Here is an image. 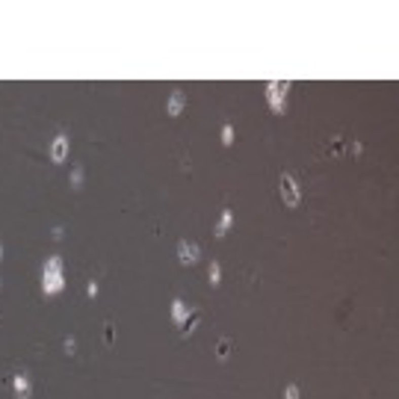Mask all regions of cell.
Listing matches in <instances>:
<instances>
[{
	"label": "cell",
	"instance_id": "obj_6",
	"mask_svg": "<svg viewBox=\"0 0 399 399\" xmlns=\"http://www.w3.org/2000/svg\"><path fill=\"white\" fill-rule=\"evenodd\" d=\"M184 104H187V95H184V92H172V98L166 101V113H169V116H180Z\"/></svg>",
	"mask_w": 399,
	"mask_h": 399
},
{
	"label": "cell",
	"instance_id": "obj_9",
	"mask_svg": "<svg viewBox=\"0 0 399 399\" xmlns=\"http://www.w3.org/2000/svg\"><path fill=\"white\" fill-rule=\"evenodd\" d=\"M231 222H234V213H231V210H222L219 225H216V231H213V234H216V237H225V231L231 228Z\"/></svg>",
	"mask_w": 399,
	"mask_h": 399
},
{
	"label": "cell",
	"instance_id": "obj_14",
	"mask_svg": "<svg viewBox=\"0 0 399 399\" xmlns=\"http://www.w3.org/2000/svg\"><path fill=\"white\" fill-rule=\"evenodd\" d=\"M83 184V166H74V172H71V187H80Z\"/></svg>",
	"mask_w": 399,
	"mask_h": 399
},
{
	"label": "cell",
	"instance_id": "obj_17",
	"mask_svg": "<svg viewBox=\"0 0 399 399\" xmlns=\"http://www.w3.org/2000/svg\"><path fill=\"white\" fill-rule=\"evenodd\" d=\"M65 349H68V355H74V349H77V343H74V340H65Z\"/></svg>",
	"mask_w": 399,
	"mask_h": 399
},
{
	"label": "cell",
	"instance_id": "obj_4",
	"mask_svg": "<svg viewBox=\"0 0 399 399\" xmlns=\"http://www.w3.org/2000/svg\"><path fill=\"white\" fill-rule=\"evenodd\" d=\"M177 261L184 263V266H190V263H195L198 261V245L195 243H177Z\"/></svg>",
	"mask_w": 399,
	"mask_h": 399
},
{
	"label": "cell",
	"instance_id": "obj_12",
	"mask_svg": "<svg viewBox=\"0 0 399 399\" xmlns=\"http://www.w3.org/2000/svg\"><path fill=\"white\" fill-rule=\"evenodd\" d=\"M349 145L343 142V139H331V145H329V154H334V157H340L343 151H346Z\"/></svg>",
	"mask_w": 399,
	"mask_h": 399
},
{
	"label": "cell",
	"instance_id": "obj_10",
	"mask_svg": "<svg viewBox=\"0 0 399 399\" xmlns=\"http://www.w3.org/2000/svg\"><path fill=\"white\" fill-rule=\"evenodd\" d=\"M198 319H201V311L195 308V311H192V316H187V322L180 325V329H184V334H190V331H195V325H198Z\"/></svg>",
	"mask_w": 399,
	"mask_h": 399
},
{
	"label": "cell",
	"instance_id": "obj_8",
	"mask_svg": "<svg viewBox=\"0 0 399 399\" xmlns=\"http://www.w3.org/2000/svg\"><path fill=\"white\" fill-rule=\"evenodd\" d=\"M172 319L177 322V325H184V322H187V305H184L180 299H174V302H172Z\"/></svg>",
	"mask_w": 399,
	"mask_h": 399
},
{
	"label": "cell",
	"instance_id": "obj_2",
	"mask_svg": "<svg viewBox=\"0 0 399 399\" xmlns=\"http://www.w3.org/2000/svg\"><path fill=\"white\" fill-rule=\"evenodd\" d=\"M287 89H290V83H287V80L266 83V98H269V106H272L275 113H284V104H287Z\"/></svg>",
	"mask_w": 399,
	"mask_h": 399
},
{
	"label": "cell",
	"instance_id": "obj_13",
	"mask_svg": "<svg viewBox=\"0 0 399 399\" xmlns=\"http://www.w3.org/2000/svg\"><path fill=\"white\" fill-rule=\"evenodd\" d=\"M219 278H222V266L213 261V263H210V284L216 287V284H219Z\"/></svg>",
	"mask_w": 399,
	"mask_h": 399
},
{
	"label": "cell",
	"instance_id": "obj_3",
	"mask_svg": "<svg viewBox=\"0 0 399 399\" xmlns=\"http://www.w3.org/2000/svg\"><path fill=\"white\" fill-rule=\"evenodd\" d=\"M281 198H284L287 207H299L302 190H299V184L293 180V174H281Z\"/></svg>",
	"mask_w": 399,
	"mask_h": 399
},
{
	"label": "cell",
	"instance_id": "obj_11",
	"mask_svg": "<svg viewBox=\"0 0 399 399\" xmlns=\"http://www.w3.org/2000/svg\"><path fill=\"white\" fill-rule=\"evenodd\" d=\"M228 355H231V340H219V346H216V358H219V361H228Z\"/></svg>",
	"mask_w": 399,
	"mask_h": 399
},
{
	"label": "cell",
	"instance_id": "obj_15",
	"mask_svg": "<svg viewBox=\"0 0 399 399\" xmlns=\"http://www.w3.org/2000/svg\"><path fill=\"white\" fill-rule=\"evenodd\" d=\"M222 142H225V145H231V142H234V127H231V124H225V127H222Z\"/></svg>",
	"mask_w": 399,
	"mask_h": 399
},
{
	"label": "cell",
	"instance_id": "obj_5",
	"mask_svg": "<svg viewBox=\"0 0 399 399\" xmlns=\"http://www.w3.org/2000/svg\"><path fill=\"white\" fill-rule=\"evenodd\" d=\"M65 157H68V136H59L53 139V145H51V160L53 163H65Z\"/></svg>",
	"mask_w": 399,
	"mask_h": 399
},
{
	"label": "cell",
	"instance_id": "obj_16",
	"mask_svg": "<svg viewBox=\"0 0 399 399\" xmlns=\"http://www.w3.org/2000/svg\"><path fill=\"white\" fill-rule=\"evenodd\" d=\"M284 399H299V387H296V384H287V390H284Z\"/></svg>",
	"mask_w": 399,
	"mask_h": 399
},
{
	"label": "cell",
	"instance_id": "obj_7",
	"mask_svg": "<svg viewBox=\"0 0 399 399\" xmlns=\"http://www.w3.org/2000/svg\"><path fill=\"white\" fill-rule=\"evenodd\" d=\"M12 387H15V396L18 399H30V379L27 376H12Z\"/></svg>",
	"mask_w": 399,
	"mask_h": 399
},
{
	"label": "cell",
	"instance_id": "obj_1",
	"mask_svg": "<svg viewBox=\"0 0 399 399\" xmlns=\"http://www.w3.org/2000/svg\"><path fill=\"white\" fill-rule=\"evenodd\" d=\"M62 258H48V263H45V272H42V290L48 296L59 293L62 287H65V275H62Z\"/></svg>",
	"mask_w": 399,
	"mask_h": 399
},
{
	"label": "cell",
	"instance_id": "obj_18",
	"mask_svg": "<svg viewBox=\"0 0 399 399\" xmlns=\"http://www.w3.org/2000/svg\"><path fill=\"white\" fill-rule=\"evenodd\" d=\"M0 261H3V245H0Z\"/></svg>",
	"mask_w": 399,
	"mask_h": 399
}]
</instances>
